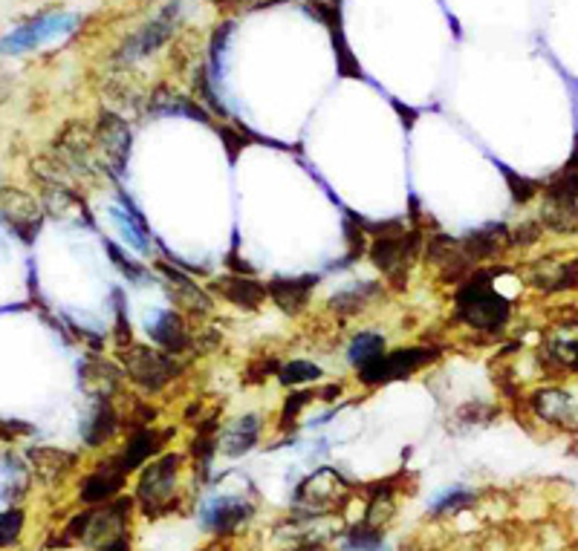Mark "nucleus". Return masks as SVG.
Returning a JSON list of instances; mask_svg holds the SVG:
<instances>
[{
	"label": "nucleus",
	"instance_id": "obj_1",
	"mask_svg": "<svg viewBox=\"0 0 578 551\" xmlns=\"http://www.w3.org/2000/svg\"><path fill=\"white\" fill-rule=\"evenodd\" d=\"M189 453L162 451L145 465L136 477L133 500L136 511L148 519H162L189 509L191 486H189Z\"/></svg>",
	"mask_w": 578,
	"mask_h": 551
},
{
	"label": "nucleus",
	"instance_id": "obj_2",
	"mask_svg": "<svg viewBox=\"0 0 578 551\" xmlns=\"http://www.w3.org/2000/svg\"><path fill=\"white\" fill-rule=\"evenodd\" d=\"M495 274L497 269L480 266L455 289L451 315L474 335H501L513 318V304L495 289Z\"/></svg>",
	"mask_w": 578,
	"mask_h": 551
},
{
	"label": "nucleus",
	"instance_id": "obj_3",
	"mask_svg": "<svg viewBox=\"0 0 578 551\" xmlns=\"http://www.w3.org/2000/svg\"><path fill=\"white\" fill-rule=\"evenodd\" d=\"M368 234H373V243L371 248H368L371 264L376 266V272L382 274L385 286H390L394 292H402V289L408 286L413 264H417L422 255L425 234H422L420 229H408L402 220L373 225V231H368Z\"/></svg>",
	"mask_w": 578,
	"mask_h": 551
},
{
	"label": "nucleus",
	"instance_id": "obj_4",
	"mask_svg": "<svg viewBox=\"0 0 578 551\" xmlns=\"http://www.w3.org/2000/svg\"><path fill=\"white\" fill-rule=\"evenodd\" d=\"M119 364H122L124 376L140 387L145 395L166 393L173 381L185 372L180 355H171L159 346L148 344H128L119 350Z\"/></svg>",
	"mask_w": 578,
	"mask_h": 551
},
{
	"label": "nucleus",
	"instance_id": "obj_5",
	"mask_svg": "<svg viewBox=\"0 0 578 551\" xmlns=\"http://www.w3.org/2000/svg\"><path fill=\"white\" fill-rule=\"evenodd\" d=\"M353 494L356 488L341 477L339 470L318 468L296 488L292 509H296L298 519H324L336 511H345Z\"/></svg>",
	"mask_w": 578,
	"mask_h": 551
},
{
	"label": "nucleus",
	"instance_id": "obj_6",
	"mask_svg": "<svg viewBox=\"0 0 578 551\" xmlns=\"http://www.w3.org/2000/svg\"><path fill=\"white\" fill-rule=\"evenodd\" d=\"M439 353H443V346L439 344H413L397 346V350H385L380 358H373L371 364L359 367V370H356V379H359L362 387H368V390H376V387L411 379V376H417V372L437 362Z\"/></svg>",
	"mask_w": 578,
	"mask_h": 551
},
{
	"label": "nucleus",
	"instance_id": "obj_7",
	"mask_svg": "<svg viewBox=\"0 0 578 551\" xmlns=\"http://www.w3.org/2000/svg\"><path fill=\"white\" fill-rule=\"evenodd\" d=\"M82 26V17L73 15V12H44V15L26 21L17 29H12L9 35L0 38V52L3 56H21V52L38 50L44 44H56L64 41L70 35Z\"/></svg>",
	"mask_w": 578,
	"mask_h": 551
},
{
	"label": "nucleus",
	"instance_id": "obj_8",
	"mask_svg": "<svg viewBox=\"0 0 578 551\" xmlns=\"http://www.w3.org/2000/svg\"><path fill=\"white\" fill-rule=\"evenodd\" d=\"M255 502L243 494H215L197 505V526L215 540H234L255 517Z\"/></svg>",
	"mask_w": 578,
	"mask_h": 551
},
{
	"label": "nucleus",
	"instance_id": "obj_9",
	"mask_svg": "<svg viewBox=\"0 0 578 551\" xmlns=\"http://www.w3.org/2000/svg\"><path fill=\"white\" fill-rule=\"evenodd\" d=\"M180 15H182L180 0L166 3V7L159 9L157 15L150 17L148 24H142L140 29H136V33H133L131 38L119 47L116 61H119L122 66H131V64H136V61H142V58L157 56V52L162 50L168 41H171L173 33H177V26H180Z\"/></svg>",
	"mask_w": 578,
	"mask_h": 551
},
{
	"label": "nucleus",
	"instance_id": "obj_10",
	"mask_svg": "<svg viewBox=\"0 0 578 551\" xmlns=\"http://www.w3.org/2000/svg\"><path fill=\"white\" fill-rule=\"evenodd\" d=\"M171 437H177V428L159 430L157 425H150V428L128 430V439L122 442V448H116L110 456H113L116 465H119L128 477H133V474H140L154 456L166 451V444L171 442Z\"/></svg>",
	"mask_w": 578,
	"mask_h": 551
},
{
	"label": "nucleus",
	"instance_id": "obj_11",
	"mask_svg": "<svg viewBox=\"0 0 578 551\" xmlns=\"http://www.w3.org/2000/svg\"><path fill=\"white\" fill-rule=\"evenodd\" d=\"M150 341L166 350L171 355H185L194 350V332L189 327V318L180 309H157L150 313L148 323H145Z\"/></svg>",
	"mask_w": 578,
	"mask_h": 551
},
{
	"label": "nucleus",
	"instance_id": "obj_12",
	"mask_svg": "<svg viewBox=\"0 0 578 551\" xmlns=\"http://www.w3.org/2000/svg\"><path fill=\"white\" fill-rule=\"evenodd\" d=\"M122 433V413L110 395H91V407L82 419V439L87 448H105Z\"/></svg>",
	"mask_w": 578,
	"mask_h": 551
},
{
	"label": "nucleus",
	"instance_id": "obj_13",
	"mask_svg": "<svg viewBox=\"0 0 578 551\" xmlns=\"http://www.w3.org/2000/svg\"><path fill=\"white\" fill-rule=\"evenodd\" d=\"M0 220L24 243H33L41 229V206L17 188H0Z\"/></svg>",
	"mask_w": 578,
	"mask_h": 551
},
{
	"label": "nucleus",
	"instance_id": "obj_14",
	"mask_svg": "<svg viewBox=\"0 0 578 551\" xmlns=\"http://www.w3.org/2000/svg\"><path fill=\"white\" fill-rule=\"evenodd\" d=\"M128 474H124L119 465L113 462V456H105L101 462H96V468L82 479L79 486V502L84 505H101V502H110L122 494L124 486H128Z\"/></svg>",
	"mask_w": 578,
	"mask_h": 551
},
{
	"label": "nucleus",
	"instance_id": "obj_15",
	"mask_svg": "<svg viewBox=\"0 0 578 551\" xmlns=\"http://www.w3.org/2000/svg\"><path fill=\"white\" fill-rule=\"evenodd\" d=\"M315 286H318V274H278V278L266 280V297L273 301L284 315L296 318L310 306Z\"/></svg>",
	"mask_w": 578,
	"mask_h": 551
},
{
	"label": "nucleus",
	"instance_id": "obj_16",
	"mask_svg": "<svg viewBox=\"0 0 578 551\" xmlns=\"http://www.w3.org/2000/svg\"><path fill=\"white\" fill-rule=\"evenodd\" d=\"M93 142L99 145L101 157L108 159V168L113 173H122L131 157V127L124 122L122 115L116 113H101Z\"/></svg>",
	"mask_w": 578,
	"mask_h": 551
},
{
	"label": "nucleus",
	"instance_id": "obj_17",
	"mask_svg": "<svg viewBox=\"0 0 578 551\" xmlns=\"http://www.w3.org/2000/svg\"><path fill=\"white\" fill-rule=\"evenodd\" d=\"M529 404H532V413H535L538 419L550 425V428L573 430L578 425V407L567 390L544 387V390H535V393H532Z\"/></svg>",
	"mask_w": 578,
	"mask_h": 551
},
{
	"label": "nucleus",
	"instance_id": "obj_18",
	"mask_svg": "<svg viewBox=\"0 0 578 551\" xmlns=\"http://www.w3.org/2000/svg\"><path fill=\"white\" fill-rule=\"evenodd\" d=\"M208 289L243 313H257L266 304V283L255 280L252 274H224V278L212 280Z\"/></svg>",
	"mask_w": 578,
	"mask_h": 551
},
{
	"label": "nucleus",
	"instance_id": "obj_19",
	"mask_svg": "<svg viewBox=\"0 0 578 551\" xmlns=\"http://www.w3.org/2000/svg\"><path fill=\"white\" fill-rule=\"evenodd\" d=\"M157 269L159 274H162V280L171 286L177 309H180L185 318H203V315H208L215 309V301H212L208 292H203L189 274H182L180 269H173V266L168 264H157Z\"/></svg>",
	"mask_w": 578,
	"mask_h": 551
},
{
	"label": "nucleus",
	"instance_id": "obj_20",
	"mask_svg": "<svg viewBox=\"0 0 578 551\" xmlns=\"http://www.w3.org/2000/svg\"><path fill=\"white\" fill-rule=\"evenodd\" d=\"M385 297V283L382 280H356L350 286L339 289L330 297V313L341 321H350L356 315L368 313L371 306H376Z\"/></svg>",
	"mask_w": 578,
	"mask_h": 551
},
{
	"label": "nucleus",
	"instance_id": "obj_21",
	"mask_svg": "<svg viewBox=\"0 0 578 551\" xmlns=\"http://www.w3.org/2000/svg\"><path fill=\"white\" fill-rule=\"evenodd\" d=\"M261 437H264V419L257 413H243L220 428V453L226 460H240L249 451H255Z\"/></svg>",
	"mask_w": 578,
	"mask_h": 551
},
{
	"label": "nucleus",
	"instance_id": "obj_22",
	"mask_svg": "<svg viewBox=\"0 0 578 551\" xmlns=\"http://www.w3.org/2000/svg\"><path fill=\"white\" fill-rule=\"evenodd\" d=\"M26 460H29V468H33L35 477L47 482V486L61 482V479L79 465V456H75V453L58 451V448H44V444L29 448V451H26Z\"/></svg>",
	"mask_w": 578,
	"mask_h": 551
},
{
	"label": "nucleus",
	"instance_id": "obj_23",
	"mask_svg": "<svg viewBox=\"0 0 578 551\" xmlns=\"http://www.w3.org/2000/svg\"><path fill=\"white\" fill-rule=\"evenodd\" d=\"M29 486H33L29 462H24L15 453L0 456V500L7 502V505H17V502L29 494Z\"/></svg>",
	"mask_w": 578,
	"mask_h": 551
},
{
	"label": "nucleus",
	"instance_id": "obj_24",
	"mask_svg": "<svg viewBox=\"0 0 578 551\" xmlns=\"http://www.w3.org/2000/svg\"><path fill=\"white\" fill-rule=\"evenodd\" d=\"M108 215H110V220H113L116 229H119V234H122L124 243H128L131 248H136V252H142V255H148L150 234H148V229H145V220L133 211L131 203H128V206L116 203V206L108 208Z\"/></svg>",
	"mask_w": 578,
	"mask_h": 551
},
{
	"label": "nucleus",
	"instance_id": "obj_25",
	"mask_svg": "<svg viewBox=\"0 0 578 551\" xmlns=\"http://www.w3.org/2000/svg\"><path fill=\"white\" fill-rule=\"evenodd\" d=\"M474 505H478V491L455 486V488H446L443 494H437L434 500H431L429 514L434 519H451V517H457V514H462V511H471Z\"/></svg>",
	"mask_w": 578,
	"mask_h": 551
},
{
	"label": "nucleus",
	"instance_id": "obj_26",
	"mask_svg": "<svg viewBox=\"0 0 578 551\" xmlns=\"http://www.w3.org/2000/svg\"><path fill=\"white\" fill-rule=\"evenodd\" d=\"M339 551H390L385 528L368 526L364 519H356L353 526L341 535Z\"/></svg>",
	"mask_w": 578,
	"mask_h": 551
},
{
	"label": "nucleus",
	"instance_id": "obj_27",
	"mask_svg": "<svg viewBox=\"0 0 578 551\" xmlns=\"http://www.w3.org/2000/svg\"><path fill=\"white\" fill-rule=\"evenodd\" d=\"M529 283L541 289V292H570V289H578V257H573V260L562 266H553V269H544V274L529 278Z\"/></svg>",
	"mask_w": 578,
	"mask_h": 551
},
{
	"label": "nucleus",
	"instance_id": "obj_28",
	"mask_svg": "<svg viewBox=\"0 0 578 551\" xmlns=\"http://www.w3.org/2000/svg\"><path fill=\"white\" fill-rule=\"evenodd\" d=\"M388 350V341L380 335V332H359L353 335V341L347 344V364L359 370L364 364H371L373 358H380L382 353Z\"/></svg>",
	"mask_w": 578,
	"mask_h": 551
},
{
	"label": "nucleus",
	"instance_id": "obj_29",
	"mask_svg": "<svg viewBox=\"0 0 578 551\" xmlns=\"http://www.w3.org/2000/svg\"><path fill=\"white\" fill-rule=\"evenodd\" d=\"M315 399H318V390H296V393H289L287 399H284L281 413H278V430L287 433L289 428H296V421L301 419V413H304Z\"/></svg>",
	"mask_w": 578,
	"mask_h": 551
},
{
	"label": "nucleus",
	"instance_id": "obj_30",
	"mask_svg": "<svg viewBox=\"0 0 578 551\" xmlns=\"http://www.w3.org/2000/svg\"><path fill=\"white\" fill-rule=\"evenodd\" d=\"M322 379H324L322 367L313 362H301V358L281 364V370H278V381H281V387L313 384V381H322Z\"/></svg>",
	"mask_w": 578,
	"mask_h": 551
},
{
	"label": "nucleus",
	"instance_id": "obj_31",
	"mask_svg": "<svg viewBox=\"0 0 578 551\" xmlns=\"http://www.w3.org/2000/svg\"><path fill=\"white\" fill-rule=\"evenodd\" d=\"M26 514L17 505H9L7 511H0V549H12L24 535Z\"/></svg>",
	"mask_w": 578,
	"mask_h": 551
},
{
	"label": "nucleus",
	"instance_id": "obj_32",
	"mask_svg": "<svg viewBox=\"0 0 578 551\" xmlns=\"http://www.w3.org/2000/svg\"><path fill=\"white\" fill-rule=\"evenodd\" d=\"M278 370H281V362H278V358H273V355L255 358V362L249 364L246 370H243V384H249V387L264 384L266 379L278 376Z\"/></svg>",
	"mask_w": 578,
	"mask_h": 551
},
{
	"label": "nucleus",
	"instance_id": "obj_33",
	"mask_svg": "<svg viewBox=\"0 0 578 551\" xmlns=\"http://www.w3.org/2000/svg\"><path fill=\"white\" fill-rule=\"evenodd\" d=\"M108 252H110V260H113L116 266H119V272L128 274V280H133V283H145V269H142L136 260H131V257L124 255L122 248L113 246V243H108Z\"/></svg>",
	"mask_w": 578,
	"mask_h": 551
},
{
	"label": "nucleus",
	"instance_id": "obj_34",
	"mask_svg": "<svg viewBox=\"0 0 578 551\" xmlns=\"http://www.w3.org/2000/svg\"><path fill=\"white\" fill-rule=\"evenodd\" d=\"M506 180H509L513 199L515 203H520V206H523V203H529V199L535 197L538 191H541V185H538V182L527 180V176H518V173H513V171H506Z\"/></svg>",
	"mask_w": 578,
	"mask_h": 551
},
{
	"label": "nucleus",
	"instance_id": "obj_35",
	"mask_svg": "<svg viewBox=\"0 0 578 551\" xmlns=\"http://www.w3.org/2000/svg\"><path fill=\"white\" fill-rule=\"evenodd\" d=\"M33 428L26 421H0V439L3 442H15L17 437H29Z\"/></svg>",
	"mask_w": 578,
	"mask_h": 551
},
{
	"label": "nucleus",
	"instance_id": "obj_36",
	"mask_svg": "<svg viewBox=\"0 0 578 551\" xmlns=\"http://www.w3.org/2000/svg\"><path fill=\"white\" fill-rule=\"evenodd\" d=\"M93 551H133V535H119L113 537V540H108V543L96 546Z\"/></svg>",
	"mask_w": 578,
	"mask_h": 551
},
{
	"label": "nucleus",
	"instance_id": "obj_37",
	"mask_svg": "<svg viewBox=\"0 0 578 551\" xmlns=\"http://www.w3.org/2000/svg\"><path fill=\"white\" fill-rule=\"evenodd\" d=\"M284 551H330L327 546H324V540H304V543L292 546V549H284Z\"/></svg>",
	"mask_w": 578,
	"mask_h": 551
},
{
	"label": "nucleus",
	"instance_id": "obj_38",
	"mask_svg": "<svg viewBox=\"0 0 578 551\" xmlns=\"http://www.w3.org/2000/svg\"><path fill=\"white\" fill-rule=\"evenodd\" d=\"M200 551H234V549H231V540H212V543L203 546Z\"/></svg>",
	"mask_w": 578,
	"mask_h": 551
},
{
	"label": "nucleus",
	"instance_id": "obj_39",
	"mask_svg": "<svg viewBox=\"0 0 578 551\" xmlns=\"http://www.w3.org/2000/svg\"><path fill=\"white\" fill-rule=\"evenodd\" d=\"M212 3H255V0H212Z\"/></svg>",
	"mask_w": 578,
	"mask_h": 551
},
{
	"label": "nucleus",
	"instance_id": "obj_40",
	"mask_svg": "<svg viewBox=\"0 0 578 551\" xmlns=\"http://www.w3.org/2000/svg\"><path fill=\"white\" fill-rule=\"evenodd\" d=\"M570 370L578 372V341H576V355H573V364H570Z\"/></svg>",
	"mask_w": 578,
	"mask_h": 551
}]
</instances>
